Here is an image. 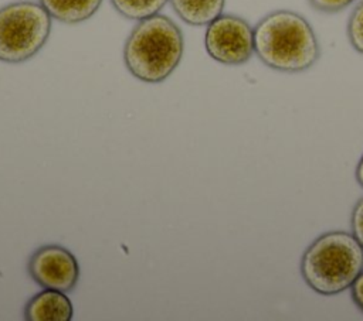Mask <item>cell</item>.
<instances>
[{"label":"cell","mask_w":363,"mask_h":321,"mask_svg":"<svg viewBox=\"0 0 363 321\" xmlns=\"http://www.w3.org/2000/svg\"><path fill=\"white\" fill-rule=\"evenodd\" d=\"M254 52L268 68L295 74L315 65L320 47L305 17L291 10H275L254 27Z\"/></svg>","instance_id":"cell-1"},{"label":"cell","mask_w":363,"mask_h":321,"mask_svg":"<svg viewBox=\"0 0 363 321\" xmlns=\"http://www.w3.org/2000/svg\"><path fill=\"white\" fill-rule=\"evenodd\" d=\"M28 273L40 287L65 293L77 286L79 266L68 249L60 245H45L31 255Z\"/></svg>","instance_id":"cell-6"},{"label":"cell","mask_w":363,"mask_h":321,"mask_svg":"<svg viewBox=\"0 0 363 321\" xmlns=\"http://www.w3.org/2000/svg\"><path fill=\"white\" fill-rule=\"evenodd\" d=\"M347 38L350 45L363 54V0L353 8L347 21Z\"/></svg>","instance_id":"cell-11"},{"label":"cell","mask_w":363,"mask_h":321,"mask_svg":"<svg viewBox=\"0 0 363 321\" xmlns=\"http://www.w3.org/2000/svg\"><path fill=\"white\" fill-rule=\"evenodd\" d=\"M309 4L322 13H337L346 8L353 0H308Z\"/></svg>","instance_id":"cell-13"},{"label":"cell","mask_w":363,"mask_h":321,"mask_svg":"<svg viewBox=\"0 0 363 321\" xmlns=\"http://www.w3.org/2000/svg\"><path fill=\"white\" fill-rule=\"evenodd\" d=\"M207 54L224 65L245 64L254 52V28L241 17L221 14L204 34Z\"/></svg>","instance_id":"cell-5"},{"label":"cell","mask_w":363,"mask_h":321,"mask_svg":"<svg viewBox=\"0 0 363 321\" xmlns=\"http://www.w3.org/2000/svg\"><path fill=\"white\" fill-rule=\"evenodd\" d=\"M350 297L356 307L363 313V270L350 286Z\"/></svg>","instance_id":"cell-14"},{"label":"cell","mask_w":363,"mask_h":321,"mask_svg":"<svg viewBox=\"0 0 363 321\" xmlns=\"http://www.w3.org/2000/svg\"><path fill=\"white\" fill-rule=\"evenodd\" d=\"M301 276L322 296H333L352 286L363 270V246L353 233L332 230L318 236L303 252Z\"/></svg>","instance_id":"cell-3"},{"label":"cell","mask_w":363,"mask_h":321,"mask_svg":"<svg viewBox=\"0 0 363 321\" xmlns=\"http://www.w3.org/2000/svg\"><path fill=\"white\" fill-rule=\"evenodd\" d=\"M183 48V34L176 23L155 14L140 20L130 31L123 47V62L136 79L157 83L177 68Z\"/></svg>","instance_id":"cell-2"},{"label":"cell","mask_w":363,"mask_h":321,"mask_svg":"<svg viewBox=\"0 0 363 321\" xmlns=\"http://www.w3.org/2000/svg\"><path fill=\"white\" fill-rule=\"evenodd\" d=\"M74 310L64 291L44 288L33 296L24 307L27 321H69Z\"/></svg>","instance_id":"cell-7"},{"label":"cell","mask_w":363,"mask_h":321,"mask_svg":"<svg viewBox=\"0 0 363 321\" xmlns=\"http://www.w3.org/2000/svg\"><path fill=\"white\" fill-rule=\"evenodd\" d=\"M176 14L190 25H208L223 14L225 0H170Z\"/></svg>","instance_id":"cell-9"},{"label":"cell","mask_w":363,"mask_h":321,"mask_svg":"<svg viewBox=\"0 0 363 321\" xmlns=\"http://www.w3.org/2000/svg\"><path fill=\"white\" fill-rule=\"evenodd\" d=\"M169 0H111L113 8L129 20H143L159 14Z\"/></svg>","instance_id":"cell-10"},{"label":"cell","mask_w":363,"mask_h":321,"mask_svg":"<svg viewBox=\"0 0 363 321\" xmlns=\"http://www.w3.org/2000/svg\"><path fill=\"white\" fill-rule=\"evenodd\" d=\"M354 177H356V181L359 182V185L363 188V156L360 157V160H359V163L356 165Z\"/></svg>","instance_id":"cell-15"},{"label":"cell","mask_w":363,"mask_h":321,"mask_svg":"<svg viewBox=\"0 0 363 321\" xmlns=\"http://www.w3.org/2000/svg\"><path fill=\"white\" fill-rule=\"evenodd\" d=\"M102 0H40L48 14L67 24H77L91 18L99 8Z\"/></svg>","instance_id":"cell-8"},{"label":"cell","mask_w":363,"mask_h":321,"mask_svg":"<svg viewBox=\"0 0 363 321\" xmlns=\"http://www.w3.org/2000/svg\"><path fill=\"white\" fill-rule=\"evenodd\" d=\"M350 229L353 236L357 239V242L363 246V198H360L353 209H352V215H350Z\"/></svg>","instance_id":"cell-12"},{"label":"cell","mask_w":363,"mask_h":321,"mask_svg":"<svg viewBox=\"0 0 363 321\" xmlns=\"http://www.w3.org/2000/svg\"><path fill=\"white\" fill-rule=\"evenodd\" d=\"M51 16L34 1H16L0 8V61L18 64L34 57L51 33Z\"/></svg>","instance_id":"cell-4"}]
</instances>
